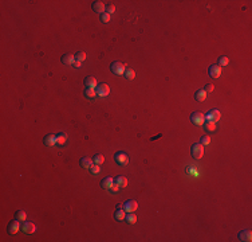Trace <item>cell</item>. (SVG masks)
<instances>
[{"label":"cell","mask_w":252,"mask_h":242,"mask_svg":"<svg viewBox=\"0 0 252 242\" xmlns=\"http://www.w3.org/2000/svg\"><path fill=\"white\" fill-rule=\"evenodd\" d=\"M204 90H205V93H212L215 90V86L212 84H207L205 86H204Z\"/></svg>","instance_id":"32"},{"label":"cell","mask_w":252,"mask_h":242,"mask_svg":"<svg viewBox=\"0 0 252 242\" xmlns=\"http://www.w3.org/2000/svg\"><path fill=\"white\" fill-rule=\"evenodd\" d=\"M229 63V59L227 58V57H219V59H217V65L220 66V68H223V66H227Z\"/></svg>","instance_id":"26"},{"label":"cell","mask_w":252,"mask_h":242,"mask_svg":"<svg viewBox=\"0 0 252 242\" xmlns=\"http://www.w3.org/2000/svg\"><path fill=\"white\" fill-rule=\"evenodd\" d=\"M239 240H240V241L251 242V241H252V233H251V230H243V232H240V233H239Z\"/></svg>","instance_id":"12"},{"label":"cell","mask_w":252,"mask_h":242,"mask_svg":"<svg viewBox=\"0 0 252 242\" xmlns=\"http://www.w3.org/2000/svg\"><path fill=\"white\" fill-rule=\"evenodd\" d=\"M125 68H126V66L124 65V63H122V62H118V61L113 62L112 65H110V69H112V72H113L114 74H117V76H122V74H124V72H125Z\"/></svg>","instance_id":"3"},{"label":"cell","mask_w":252,"mask_h":242,"mask_svg":"<svg viewBox=\"0 0 252 242\" xmlns=\"http://www.w3.org/2000/svg\"><path fill=\"white\" fill-rule=\"evenodd\" d=\"M62 63H65V65H73L74 62H75V55L73 54H65L62 55Z\"/></svg>","instance_id":"14"},{"label":"cell","mask_w":252,"mask_h":242,"mask_svg":"<svg viewBox=\"0 0 252 242\" xmlns=\"http://www.w3.org/2000/svg\"><path fill=\"white\" fill-rule=\"evenodd\" d=\"M195 98L197 100V101H200V102L204 101V100L207 98V93H205V90H204V89H199V90L195 93Z\"/></svg>","instance_id":"19"},{"label":"cell","mask_w":252,"mask_h":242,"mask_svg":"<svg viewBox=\"0 0 252 242\" xmlns=\"http://www.w3.org/2000/svg\"><path fill=\"white\" fill-rule=\"evenodd\" d=\"M22 230L26 233V234H32V233H35V225L32 222H28V221H24L23 222V225H22Z\"/></svg>","instance_id":"7"},{"label":"cell","mask_w":252,"mask_h":242,"mask_svg":"<svg viewBox=\"0 0 252 242\" xmlns=\"http://www.w3.org/2000/svg\"><path fill=\"white\" fill-rule=\"evenodd\" d=\"M103 162H105V158H103V155H101V154H97V155L94 156V164L101 166Z\"/></svg>","instance_id":"27"},{"label":"cell","mask_w":252,"mask_h":242,"mask_svg":"<svg viewBox=\"0 0 252 242\" xmlns=\"http://www.w3.org/2000/svg\"><path fill=\"white\" fill-rule=\"evenodd\" d=\"M43 143L47 145V147H53V145L57 144V135H53V133H50V135H46L43 139Z\"/></svg>","instance_id":"10"},{"label":"cell","mask_w":252,"mask_h":242,"mask_svg":"<svg viewBox=\"0 0 252 242\" xmlns=\"http://www.w3.org/2000/svg\"><path fill=\"white\" fill-rule=\"evenodd\" d=\"M116 183L120 186V187H126L128 186V179L125 176H118L116 179Z\"/></svg>","instance_id":"25"},{"label":"cell","mask_w":252,"mask_h":242,"mask_svg":"<svg viewBox=\"0 0 252 242\" xmlns=\"http://www.w3.org/2000/svg\"><path fill=\"white\" fill-rule=\"evenodd\" d=\"M203 125H204V128H205V131H208V132H212L216 129V124H215V122H211V121H205Z\"/></svg>","instance_id":"24"},{"label":"cell","mask_w":252,"mask_h":242,"mask_svg":"<svg viewBox=\"0 0 252 242\" xmlns=\"http://www.w3.org/2000/svg\"><path fill=\"white\" fill-rule=\"evenodd\" d=\"M114 11H116V7H114L113 4H107V6H106L105 12H107V14H113Z\"/></svg>","instance_id":"33"},{"label":"cell","mask_w":252,"mask_h":242,"mask_svg":"<svg viewBox=\"0 0 252 242\" xmlns=\"http://www.w3.org/2000/svg\"><path fill=\"white\" fill-rule=\"evenodd\" d=\"M114 159H116V162H118L120 164H128V162H129V158L125 152H117V154L114 155Z\"/></svg>","instance_id":"9"},{"label":"cell","mask_w":252,"mask_h":242,"mask_svg":"<svg viewBox=\"0 0 252 242\" xmlns=\"http://www.w3.org/2000/svg\"><path fill=\"white\" fill-rule=\"evenodd\" d=\"M205 116V120L207 121H211V122H216L219 118H220V112H219L217 109H211V110H208V113L207 114H204Z\"/></svg>","instance_id":"4"},{"label":"cell","mask_w":252,"mask_h":242,"mask_svg":"<svg viewBox=\"0 0 252 242\" xmlns=\"http://www.w3.org/2000/svg\"><path fill=\"white\" fill-rule=\"evenodd\" d=\"M208 73L212 78H219L220 77V74H221V68L219 65H212V66H209Z\"/></svg>","instance_id":"8"},{"label":"cell","mask_w":252,"mask_h":242,"mask_svg":"<svg viewBox=\"0 0 252 242\" xmlns=\"http://www.w3.org/2000/svg\"><path fill=\"white\" fill-rule=\"evenodd\" d=\"M137 207H138V203H137L136 200H128V202L124 204V210L126 213H132V211L137 210Z\"/></svg>","instance_id":"11"},{"label":"cell","mask_w":252,"mask_h":242,"mask_svg":"<svg viewBox=\"0 0 252 242\" xmlns=\"http://www.w3.org/2000/svg\"><path fill=\"white\" fill-rule=\"evenodd\" d=\"M95 93H97V96H101V97H105L110 93V88L109 85L106 84H99L97 85V88H95Z\"/></svg>","instance_id":"5"},{"label":"cell","mask_w":252,"mask_h":242,"mask_svg":"<svg viewBox=\"0 0 252 242\" xmlns=\"http://www.w3.org/2000/svg\"><path fill=\"white\" fill-rule=\"evenodd\" d=\"M99 170H101V168H99V166H98V164H93V166L90 167V171H91L93 174H98V172H99Z\"/></svg>","instance_id":"34"},{"label":"cell","mask_w":252,"mask_h":242,"mask_svg":"<svg viewBox=\"0 0 252 242\" xmlns=\"http://www.w3.org/2000/svg\"><path fill=\"white\" fill-rule=\"evenodd\" d=\"M124 77L126 78V80L132 81L133 78L136 77V72L133 70L132 68H125V72H124Z\"/></svg>","instance_id":"17"},{"label":"cell","mask_w":252,"mask_h":242,"mask_svg":"<svg viewBox=\"0 0 252 242\" xmlns=\"http://www.w3.org/2000/svg\"><path fill=\"white\" fill-rule=\"evenodd\" d=\"M85 96H86L87 98H94V97L97 96V93H95V88H86L85 89Z\"/></svg>","instance_id":"23"},{"label":"cell","mask_w":252,"mask_h":242,"mask_svg":"<svg viewBox=\"0 0 252 242\" xmlns=\"http://www.w3.org/2000/svg\"><path fill=\"white\" fill-rule=\"evenodd\" d=\"M91 7H93V10H94L95 12H99V14H103L105 12V10H106L105 3H102V2H94L91 4Z\"/></svg>","instance_id":"13"},{"label":"cell","mask_w":252,"mask_h":242,"mask_svg":"<svg viewBox=\"0 0 252 242\" xmlns=\"http://www.w3.org/2000/svg\"><path fill=\"white\" fill-rule=\"evenodd\" d=\"M26 218H27V215H26V211H24V210H18L16 213H15V219H18V221L24 222Z\"/></svg>","instance_id":"22"},{"label":"cell","mask_w":252,"mask_h":242,"mask_svg":"<svg viewBox=\"0 0 252 242\" xmlns=\"http://www.w3.org/2000/svg\"><path fill=\"white\" fill-rule=\"evenodd\" d=\"M125 210H124V207H121V208H117L116 210V213H114V218L118 219V221H122V219H125Z\"/></svg>","instance_id":"21"},{"label":"cell","mask_w":252,"mask_h":242,"mask_svg":"<svg viewBox=\"0 0 252 242\" xmlns=\"http://www.w3.org/2000/svg\"><path fill=\"white\" fill-rule=\"evenodd\" d=\"M200 143H201L203 145H208L211 143V137L208 135H204L201 136V139H200Z\"/></svg>","instance_id":"30"},{"label":"cell","mask_w":252,"mask_h":242,"mask_svg":"<svg viewBox=\"0 0 252 242\" xmlns=\"http://www.w3.org/2000/svg\"><path fill=\"white\" fill-rule=\"evenodd\" d=\"M125 218H126V221H128L129 223H136L137 222V217L133 214V211H132V213H129V214H126Z\"/></svg>","instance_id":"28"},{"label":"cell","mask_w":252,"mask_h":242,"mask_svg":"<svg viewBox=\"0 0 252 242\" xmlns=\"http://www.w3.org/2000/svg\"><path fill=\"white\" fill-rule=\"evenodd\" d=\"M66 140H67V135H66L65 132H61L57 135V144L58 145H63L66 143Z\"/></svg>","instance_id":"20"},{"label":"cell","mask_w":252,"mask_h":242,"mask_svg":"<svg viewBox=\"0 0 252 242\" xmlns=\"http://www.w3.org/2000/svg\"><path fill=\"white\" fill-rule=\"evenodd\" d=\"M86 59V53L85 51H78L75 54V61H79V62H83Z\"/></svg>","instance_id":"29"},{"label":"cell","mask_w":252,"mask_h":242,"mask_svg":"<svg viewBox=\"0 0 252 242\" xmlns=\"http://www.w3.org/2000/svg\"><path fill=\"white\" fill-rule=\"evenodd\" d=\"M85 85H86V88H97V78L94 77H87L86 80H85Z\"/></svg>","instance_id":"18"},{"label":"cell","mask_w":252,"mask_h":242,"mask_svg":"<svg viewBox=\"0 0 252 242\" xmlns=\"http://www.w3.org/2000/svg\"><path fill=\"white\" fill-rule=\"evenodd\" d=\"M81 63H82V62H79V61H75V62L73 63V66H74V68H75V69H79V68H81Z\"/></svg>","instance_id":"36"},{"label":"cell","mask_w":252,"mask_h":242,"mask_svg":"<svg viewBox=\"0 0 252 242\" xmlns=\"http://www.w3.org/2000/svg\"><path fill=\"white\" fill-rule=\"evenodd\" d=\"M191 154L192 156H193L195 159H201L203 156H204V145L201 143H196L192 145V148H191Z\"/></svg>","instance_id":"1"},{"label":"cell","mask_w":252,"mask_h":242,"mask_svg":"<svg viewBox=\"0 0 252 242\" xmlns=\"http://www.w3.org/2000/svg\"><path fill=\"white\" fill-rule=\"evenodd\" d=\"M113 178H110V176H107V178H105V179H102L101 180V187L102 188H107V190H110V187L114 184L113 183Z\"/></svg>","instance_id":"16"},{"label":"cell","mask_w":252,"mask_h":242,"mask_svg":"<svg viewBox=\"0 0 252 242\" xmlns=\"http://www.w3.org/2000/svg\"><path fill=\"white\" fill-rule=\"evenodd\" d=\"M79 164H81V167H83V168H90L93 166V159L85 156V158H82L79 160Z\"/></svg>","instance_id":"15"},{"label":"cell","mask_w":252,"mask_h":242,"mask_svg":"<svg viewBox=\"0 0 252 242\" xmlns=\"http://www.w3.org/2000/svg\"><path fill=\"white\" fill-rule=\"evenodd\" d=\"M101 22H103V23H107V22H110V14H107V12L101 14Z\"/></svg>","instance_id":"31"},{"label":"cell","mask_w":252,"mask_h":242,"mask_svg":"<svg viewBox=\"0 0 252 242\" xmlns=\"http://www.w3.org/2000/svg\"><path fill=\"white\" fill-rule=\"evenodd\" d=\"M19 229H22L20 226V221H18V219H15V221L10 222L8 226H7V232H8L10 234H15L19 232Z\"/></svg>","instance_id":"6"},{"label":"cell","mask_w":252,"mask_h":242,"mask_svg":"<svg viewBox=\"0 0 252 242\" xmlns=\"http://www.w3.org/2000/svg\"><path fill=\"white\" fill-rule=\"evenodd\" d=\"M191 121L193 122L195 125H203L205 122V116L201 113V112H193L191 114Z\"/></svg>","instance_id":"2"},{"label":"cell","mask_w":252,"mask_h":242,"mask_svg":"<svg viewBox=\"0 0 252 242\" xmlns=\"http://www.w3.org/2000/svg\"><path fill=\"white\" fill-rule=\"evenodd\" d=\"M118 190H120V186H118L117 183H116V184H113L112 187H110V191H112V192H117Z\"/></svg>","instance_id":"35"}]
</instances>
